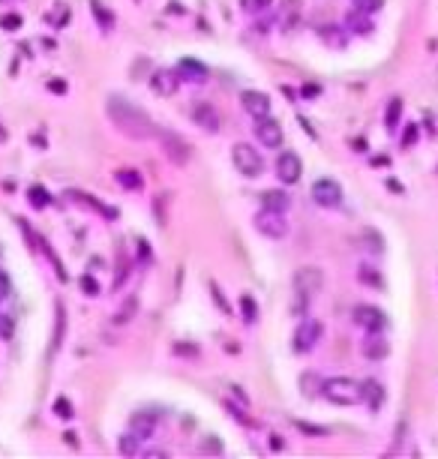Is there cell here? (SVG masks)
I'll use <instances>...</instances> for the list:
<instances>
[{"instance_id": "1", "label": "cell", "mask_w": 438, "mask_h": 459, "mask_svg": "<svg viewBox=\"0 0 438 459\" xmlns=\"http://www.w3.org/2000/svg\"><path fill=\"white\" fill-rule=\"evenodd\" d=\"M108 117H112V123L121 129L123 135L129 138H138V142H144V138H159V129L156 123L147 117L142 108L133 105L129 99H121V96H108Z\"/></svg>"}, {"instance_id": "2", "label": "cell", "mask_w": 438, "mask_h": 459, "mask_svg": "<svg viewBox=\"0 0 438 459\" xmlns=\"http://www.w3.org/2000/svg\"><path fill=\"white\" fill-rule=\"evenodd\" d=\"M322 285H324V271L322 267H312V264H306L301 267V271L294 273L292 279V313L294 315H306V309H310V303L318 297V292H322Z\"/></svg>"}, {"instance_id": "3", "label": "cell", "mask_w": 438, "mask_h": 459, "mask_svg": "<svg viewBox=\"0 0 438 459\" xmlns=\"http://www.w3.org/2000/svg\"><path fill=\"white\" fill-rule=\"evenodd\" d=\"M322 396L333 405H357L363 402V384L354 378H327L322 382Z\"/></svg>"}, {"instance_id": "4", "label": "cell", "mask_w": 438, "mask_h": 459, "mask_svg": "<svg viewBox=\"0 0 438 459\" xmlns=\"http://www.w3.org/2000/svg\"><path fill=\"white\" fill-rule=\"evenodd\" d=\"M232 163H234V168L243 177H262V172H264L262 153H258L252 144H246V142H237L232 147Z\"/></svg>"}, {"instance_id": "5", "label": "cell", "mask_w": 438, "mask_h": 459, "mask_svg": "<svg viewBox=\"0 0 438 459\" xmlns=\"http://www.w3.org/2000/svg\"><path fill=\"white\" fill-rule=\"evenodd\" d=\"M322 333H324V324L318 322V318H303L301 324H297L294 331V339H292V348L297 354H306L312 352V348L322 343Z\"/></svg>"}, {"instance_id": "6", "label": "cell", "mask_w": 438, "mask_h": 459, "mask_svg": "<svg viewBox=\"0 0 438 459\" xmlns=\"http://www.w3.org/2000/svg\"><path fill=\"white\" fill-rule=\"evenodd\" d=\"M312 202L318 207H327V211H333V207L342 204V186L331 181V177H322V181L312 183Z\"/></svg>"}, {"instance_id": "7", "label": "cell", "mask_w": 438, "mask_h": 459, "mask_svg": "<svg viewBox=\"0 0 438 459\" xmlns=\"http://www.w3.org/2000/svg\"><path fill=\"white\" fill-rule=\"evenodd\" d=\"M354 324L357 327H363L366 333H382L384 327H387V315L382 313L378 306L372 303H361V306H354Z\"/></svg>"}, {"instance_id": "8", "label": "cell", "mask_w": 438, "mask_h": 459, "mask_svg": "<svg viewBox=\"0 0 438 459\" xmlns=\"http://www.w3.org/2000/svg\"><path fill=\"white\" fill-rule=\"evenodd\" d=\"M159 142H163V151L174 165H186L189 159H192V147L177 133H163V129H159Z\"/></svg>"}, {"instance_id": "9", "label": "cell", "mask_w": 438, "mask_h": 459, "mask_svg": "<svg viewBox=\"0 0 438 459\" xmlns=\"http://www.w3.org/2000/svg\"><path fill=\"white\" fill-rule=\"evenodd\" d=\"M255 228L267 237H285L288 234V223H285V213H276V211H264L255 216Z\"/></svg>"}, {"instance_id": "10", "label": "cell", "mask_w": 438, "mask_h": 459, "mask_svg": "<svg viewBox=\"0 0 438 459\" xmlns=\"http://www.w3.org/2000/svg\"><path fill=\"white\" fill-rule=\"evenodd\" d=\"M255 138H258V142H262L264 147H271V151H273V147L282 144V123L273 121L271 114H267V117H258V121H255Z\"/></svg>"}, {"instance_id": "11", "label": "cell", "mask_w": 438, "mask_h": 459, "mask_svg": "<svg viewBox=\"0 0 438 459\" xmlns=\"http://www.w3.org/2000/svg\"><path fill=\"white\" fill-rule=\"evenodd\" d=\"M189 114H192L195 126H202L204 133H219V129H222V117H219V112L211 103H195Z\"/></svg>"}, {"instance_id": "12", "label": "cell", "mask_w": 438, "mask_h": 459, "mask_svg": "<svg viewBox=\"0 0 438 459\" xmlns=\"http://www.w3.org/2000/svg\"><path fill=\"white\" fill-rule=\"evenodd\" d=\"M301 174H303V163H301V156L297 153L285 151L280 159H276V177H280L282 183H297L301 181Z\"/></svg>"}, {"instance_id": "13", "label": "cell", "mask_w": 438, "mask_h": 459, "mask_svg": "<svg viewBox=\"0 0 438 459\" xmlns=\"http://www.w3.org/2000/svg\"><path fill=\"white\" fill-rule=\"evenodd\" d=\"M241 105H243V112L250 114V117H267L271 114V96L262 93V91H243L241 93Z\"/></svg>"}, {"instance_id": "14", "label": "cell", "mask_w": 438, "mask_h": 459, "mask_svg": "<svg viewBox=\"0 0 438 459\" xmlns=\"http://www.w3.org/2000/svg\"><path fill=\"white\" fill-rule=\"evenodd\" d=\"M151 87L159 93V96H172L177 93V87H181V75H177V69H156L153 78H151Z\"/></svg>"}, {"instance_id": "15", "label": "cell", "mask_w": 438, "mask_h": 459, "mask_svg": "<svg viewBox=\"0 0 438 459\" xmlns=\"http://www.w3.org/2000/svg\"><path fill=\"white\" fill-rule=\"evenodd\" d=\"M177 75H181V82L204 84L207 82V66L202 61H192V57H183V61L177 63Z\"/></svg>"}, {"instance_id": "16", "label": "cell", "mask_w": 438, "mask_h": 459, "mask_svg": "<svg viewBox=\"0 0 438 459\" xmlns=\"http://www.w3.org/2000/svg\"><path fill=\"white\" fill-rule=\"evenodd\" d=\"M361 352H363V357H370V361H382V357L391 354V345H387V339L382 333H370L361 343Z\"/></svg>"}, {"instance_id": "17", "label": "cell", "mask_w": 438, "mask_h": 459, "mask_svg": "<svg viewBox=\"0 0 438 459\" xmlns=\"http://www.w3.org/2000/svg\"><path fill=\"white\" fill-rule=\"evenodd\" d=\"M129 432H135L142 442H147V438L156 432V414H147V412L133 414V421H129Z\"/></svg>"}, {"instance_id": "18", "label": "cell", "mask_w": 438, "mask_h": 459, "mask_svg": "<svg viewBox=\"0 0 438 459\" xmlns=\"http://www.w3.org/2000/svg\"><path fill=\"white\" fill-rule=\"evenodd\" d=\"M66 198H69V202H75V204H82V207H87V211L103 213L105 219H114V216H117V213L112 211V207H105L103 202H96V198H93V195H87V193H75V189H69Z\"/></svg>"}, {"instance_id": "19", "label": "cell", "mask_w": 438, "mask_h": 459, "mask_svg": "<svg viewBox=\"0 0 438 459\" xmlns=\"http://www.w3.org/2000/svg\"><path fill=\"white\" fill-rule=\"evenodd\" d=\"M262 207L264 211L285 213L288 207H292V195L282 193V189H267V193H262Z\"/></svg>"}, {"instance_id": "20", "label": "cell", "mask_w": 438, "mask_h": 459, "mask_svg": "<svg viewBox=\"0 0 438 459\" xmlns=\"http://www.w3.org/2000/svg\"><path fill=\"white\" fill-rule=\"evenodd\" d=\"M363 402L372 408V412H378V408L384 405V384L375 382V378H366L363 382Z\"/></svg>"}, {"instance_id": "21", "label": "cell", "mask_w": 438, "mask_h": 459, "mask_svg": "<svg viewBox=\"0 0 438 459\" xmlns=\"http://www.w3.org/2000/svg\"><path fill=\"white\" fill-rule=\"evenodd\" d=\"M345 27L352 33H372V18H370V13H363V9H352L348 13V18H345Z\"/></svg>"}, {"instance_id": "22", "label": "cell", "mask_w": 438, "mask_h": 459, "mask_svg": "<svg viewBox=\"0 0 438 459\" xmlns=\"http://www.w3.org/2000/svg\"><path fill=\"white\" fill-rule=\"evenodd\" d=\"M400 121H402V99L393 96L391 103H387V108H384V126H387V133H396V129H400Z\"/></svg>"}, {"instance_id": "23", "label": "cell", "mask_w": 438, "mask_h": 459, "mask_svg": "<svg viewBox=\"0 0 438 459\" xmlns=\"http://www.w3.org/2000/svg\"><path fill=\"white\" fill-rule=\"evenodd\" d=\"M114 181H117V186H123V189H133V193H138V189L144 186L142 174H138L135 168H117V172H114Z\"/></svg>"}, {"instance_id": "24", "label": "cell", "mask_w": 438, "mask_h": 459, "mask_svg": "<svg viewBox=\"0 0 438 459\" xmlns=\"http://www.w3.org/2000/svg\"><path fill=\"white\" fill-rule=\"evenodd\" d=\"M361 241H363V246L370 249L372 255H382V253H384V241H382V234H378L375 228H363V232H361Z\"/></svg>"}, {"instance_id": "25", "label": "cell", "mask_w": 438, "mask_h": 459, "mask_svg": "<svg viewBox=\"0 0 438 459\" xmlns=\"http://www.w3.org/2000/svg\"><path fill=\"white\" fill-rule=\"evenodd\" d=\"M241 315L246 324H255L258 322V303L252 294H241Z\"/></svg>"}, {"instance_id": "26", "label": "cell", "mask_w": 438, "mask_h": 459, "mask_svg": "<svg viewBox=\"0 0 438 459\" xmlns=\"http://www.w3.org/2000/svg\"><path fill=\"white\" fill-rule=\"evenodd\" d=\"M357 279H361L363 285H372V288H384V279H382V273H378L375 267H370V264H361V271H357Z\"/></svg>"}, {"instance_id": "27", "label": "cell", "mask_w": 438, "mask_h": 459, "mask_svg": "<svg viewBox=\"0 0 438 459\" xmlns=\"http://www.w3.org/2000/svg\"><path fill=\"white\" fill-rule=\"evenodd\" d=\"M91 13H93L96 22L103 24V31H112V27H114V15L108 13V9H105L103 3H99V0H91Z\"/></svg>"}, {"instance_id": "28", "label": "cell", "mask_w": 438, "mask_h": 459, "mask_svg": "<svg viewBox=\"0 0 438 459\" xmlns=\"http://www.w3.org/2000/svg\"><path fill=\"white\" fill-rule=\"evenodd\" d=\"M126 279H129V258H123V253H121L117 255V271H114V292H121Z\"/></svg>"}, {"instance_id": "29", "label": "cell", "mask_w": 438, "mask_h": 459, "mask_svg": "<svg viewBox=\"0 0 438 459\" xmlns=\"http://www.w3.org/2000/svg\"><path fill=\"white\" fill-rule=\"evenodd\" d=\"M27 198H31V204H33V207H39V211L52 204V195H48L43 186H31V189H27Z\"/></svg>"}, {"instance_id": "30", "label": "cell", "mask_w": 438, "mask_h": 459, "mask_svg": "<svg viewBox=\"0 0 438 459\" xmlns=\"http://www.w3.org/2000/svg\"><path fill=\"white\" fill-rule=\"evenodd\" d=\"M267 6H273V0H241V9L246 15H258V13H264Z\"/></svg>"}, {"instance_id": "31", "label": "cell", "mask_w": 438, "mask_h": 459, "mask_svg": "<svg viewBox=\"0 0 438 459\" xmlns=\"http://www.w3.org/2000/svg\"><path fill=\"white\" fill-rule=\"evenodd\" d=\"M78 285H82V292H84L87 297H99V292H103V288H99V283H96L91 273H84L82 279H78Z\"/></svg>"}, {"instance_id": "32", "label": "cell", "mask_w": 438, "mask_h": 459, "mask_svg": "<svg viewBox=\"0 0 438 459\" xmlns=\"http://www.w3.org/2000/svg\"><path fill=\"white\" fill-rule=\"evenodd\" d=\"M138 442H142V438H138L135 432H129V435H123V438H121V453H126V456H133V453H138Z\"/></svg>"}, {"instance_id": "33", "label": "cell", "mask_w": 438, "mask_h": 459, "mask_svg": "<svg viewBox=\"0 0 438 459\" xmlns=\"http://www.w3.org/2000/svg\"><path fill=\"white\" fill-rule=\"evenodd\" d=\"M63 324H66V315H63V306L57 303V333H54L52 352H57V348H61V339H63Z\"/></svg>"}, {"instance_id": "34", "label": "cell", "mask_w": 438, "mask_h": 459, "mask_svg": "<svg viewBox=\"0 0 438 459\" xmlns=\"http://www.w3.org/2000/svg\"><path fill=\"white\" fill-rule=\"evenodd\" d=\"M417 138H421V129H417V123H411V126H408L405 133H402V147H405V151L417 144Z\"/></svg>"}, {"instance_id": "35", "label": "cell", "mask_w": 438, "mask_h": 459, "mask_svg": "<svg viewBox=\"0 0 438 459\" xmlns=\"http://www.w3.org/2000/svg\"><path fill=\"white\" fill-rule=\"evenodd\" d=\"M54 412H57V417H61V421H73V417H75L73 405H69L66 399H57V402H54Z\"/></svg>"}, {"instance_id": "36", "label": "cell", "mask_w": 438, "mask_h": 459, "mask_svg": "<svg viewBox=\"0 0 438 459\" xmlns=\"http://www.w3.org/2000/svg\"><path fill=\"white\" fill-rule=\"evenodd\" d=\"M0 27H3V31H18V27H22V15H15V13L0 15Z\"/></svg>"}, {"instance_id": "37", "label": "cell", "mask_w": 438, "mask_h": 459, "mask_svg": "<svg viewBox=\"0 0 438 459\" xmlns=\"http://www.w3.org/2000/svg\"><path fill=\"white\" fill-rule=\"evenodd\" d=\"M352 3H354V9H363V13H378V9H382V3H384V0H352Z\"/></svg>"}, {"instance_id": "38", "label": "cell", "mask_w": 438, "mask_h": 459, "mask_svg": "<svg viewBox=\"0 0 438 459\" xmlns=\"http://www.w3.org/2000/svg\"><path fill=\"white\" fill-rule=\"evenodd\" d=\"M294 426L301 429V432H306V435H327V432H331L327 426H312V423H303V421H297Z\"/></svg>"}, {"instance_id": "39", "label": "cell", "mask_w": 438, "mask_h": 459, "mask_svg": "<svg viewBox=\"0 0 438 459\" xmlns=\"http://www.w3.org/2000/svg\"><path fill=\"white\" fill-rule=\"evenodd\" d=\"M133 313H135V297H129V303H126V309H121V313L114 315V322L117 324H126L129 318H133Z\"/></svg>"}, {"instance_id": "40", "label": "cell", "mask_w": 438, "mask_h": 459, "mask_svg": "<svg viewBox=\"0 0 438 459\" xmlns=\"http://www.w3.org/2000/svg\"><path fill=\"white\" fill-rule=\"evenodd\" d=\"M174 354H186V357H198V348H195V345H183V343H177V345H174Z\"/></svg>"}, {"instance_id": "41", "label": "cell", "mask_w": 438, "mask_h": 459, "mask_svg": "<svg viewBox=\"0 0 438 459\" xmlns=\"http://www.w3.org/2000/svg\"><path fill=\"white\" fill-rule=\"evenodd\" d=\"M0 336H13V322H9V315H0Z\"/></svg>"}, {"instance_id": "42", "label": "cell", "mask_w": 438, "mask_h": 459, "mask_svg": "<svg viewBox=\"0 0 438 459\" xmlns=\"http://www.w3.org/2000/svg\"><path fill=\"white\" fill-rule=\"evenodd\" d=\"M48 91H54V93H66V84L61 82V78H54V82H48Z\"/></svg>"}, {"instance_id": "43", "label": "cell", "mask_w": 438, "mask_h": 459, "mask_svg": "<svg viewBox=\"0 0 438 459\" xmlns=\"http://www.w3.org/2000/svg\"><path fill=\"white\" fill-rule=\"evenodd\" d=\"M138 246H142V262H151V243L138 241Z\"/></svg>"}, {"instance_id": "44", "label": "cell", "mask_w": 438, "mask_h": 459, "mask_svg": "<svg viewBox=\"0 0 438 459\" xmlns=\"http://www.w3.org/2000/svg\"><path fill=\"white\" fill-rule=\"evenodd\" d=\"M213 301H216V303H219V306H222V309H225V313H228V303H225V297H222V294H219V292H216V288H213Z\"/></svg>"}, {"instance_id": "45", "label": "cell", "mask_w": 438, "mask_h": 459, "mask_svg": "<svg viewBox=\"0 0 438 459\" xmlns=\"http://www.w3.org/2000/svg\"><path fill=\"white\" fill-rule=\"evenodd\" d=\"M303 96H318V87L315 84H306L303 87Z\"/></svg>"}, {"instance_id": "46", "label": "cell", "mask_w": 438, "mask_h": 459, "mask_svg": "<svg viewBox=\"0 0 438 459\" xmlns=\"http://www.w3.org/2000/svg\"><path fill=\"white\" fill-rule=\"evenodd\" d=\"M63 442H66V444H78V435H75V432H66Z\"/></svg>"}]
</instances>
